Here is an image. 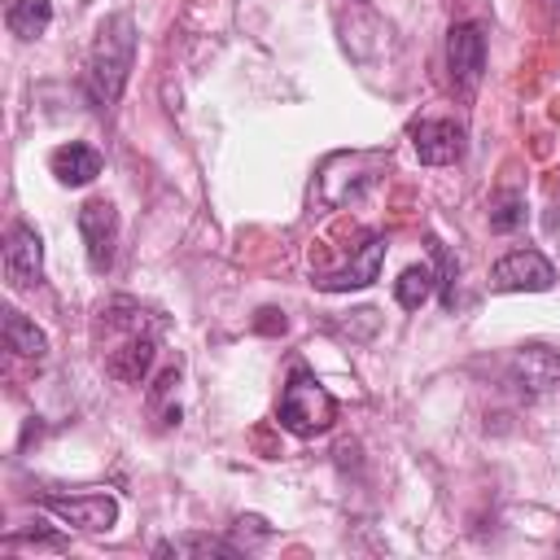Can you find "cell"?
<instances>
[{"label": "cell", "mask_w": 560, "mask_h": 560, "mask_svg": "<svg viewBox=\"0 0 560 560\" xmlns=\"http://www.w3.org/2000/svg\"><path fill=\"white\" fill-rule=\"evenodd\" d=\"M96 328L109 332L101 346L105 372L122 385H140L158 359V324L149 319V311L131 298H114L109 306H101Z\"/></svg>", "instance_id": "obj_1"}, {"label": "cell", "mask_w": 560, "mask_h": 560, "mask_svg": "<svg viewBox=\"0 0 560 560\" xmlns=\"http://www.w3.org/2000/svg\"><path fill=\"white\" fill-rule=\"evenodd\" d=\"M131 61H136V22L127 13H114V18H105L96 26V44H92L88 74H83L92 109H109L122 96Z\"/></svg>", "instance_id": "obj_2"}, {"label": "cell", "mask_w": 560, "mask_h": 560, "mask_svg": "<svg viewBox=\"0 0 560 560\" xmlns=\"http://www.w3.org/2000/svg\"><path fill=\"white\" fill-rule=\"evenodd\" d=\"M276 420H280V429H289V433H298V438H315V433L332 429V420H337V398L298 363V368L289 372L284 394H280Z\"/></svg>", "instance_id": "obj_3"}, {"label": "cell", "mask_w": 560, "mask_h": 560, "mask_svg": "<svg viewBox=\"0 0 560 560\" xmlns=\"http://www.w3.org/2000/svg\"><path fill=\"white\" fill-rule=\"evenodd\" d=\"M79 236H83V249H88V267L96 276H105L114 267V245H118V210L105 201V197H92L79 206Z\"/></svg>", "instance_id": "obj_4"}, {"label": "cell", "mask_w": 560, "mask_h": 560, "mask_svg": "<svg viewBox=\"0 0 560 560\" xmlns=\"http://www.w3.org/2000/svg\"><path fill=\"white\" fill-rule=\"evenodd\" d=\"M556 284V267L538 249H512L490 267V289L499 293H542Z\"/></svg>", "instance_id": "obj_5"}, {"label": "cell", "mask_w": 560, "mask_h": 560, "mask_svg": "<svg viewBox=\"0 0 560 560\" xmlns=\"http://www.w3.org/2000/svg\"><path fill=\"white\" fill-rule=\"evenodd\" d=\"M39 508L52 512L61 525H74V529H88V534H105L118 521V499L114 494H44Z\"/></svg>", "instance_id": "obj_6"}, {"label": "cell", "mask_w": 560, "mask_h": 560, "mask_svg": "<svg viewBox=\"0 0 560 560\" xmlns=\"http://www.w3.org/2000/svg\"><path fill=\"white\" fill-rule=\"evenodd\" d=\"M411 149L424 166H451L464 158V127L455 118H420L411 122Z\"/></svg>", "instance_id": "obj_7"}, {"label": "cell", "mask_w": 560, "mask_h": 560, "mask_svg": "<svg viewBox=\"0 0 560 560\" xmlns=\"http://www.w3.org/2000/svg\"><path fill=\"white\" fill-rule=\"evenodd\" d=\"M446 66H451L455 88H464V92L477 88V79H481V70H486V35H481V26L455 22V26L446 31Z\"/></svg>", "instance_id": "obj_8"}, {"label": "cell", "mask_w": 560, "mask_h": 560, "mask_svg": "<svg viewBox=\"0 0 560 560\" xmlns=\"http://www.w3.org/2000/svg\"><path fill=\"white\" fill-rule=\"evenodd\" d=\"M44 271V241L31 223H13L9 236H4V280L13 289H26L35 284Z\"/></svg>", "instance_id": "obj_9"}, {"label": "cell", "mask_w": 560, "mask_h": 560, "mask_svg": "<svg viewBox=\"0 0 560 560\" xmlns=\"http://www.w3.org/2000/svg\"><path fill=\"white\" fill-rule=\"evenodd\" d=\"M381 262H385V236H368V241L359 245V254H354L341 271H315V289H324V293L368 289V284L381 276Z\"/></svg>", "instance_id": "obj_10"}, {"label": "cell", "mask_w": 560, "mask_h": 560, "mask_svg": "<svg viewBox=\"0 0 560 560\" xmlns=\"http://www.w3.org/2000/svg\"><path fill=\"white\" fill-rule=\"evenodd\" d=\"M508 372H512V385L525 389V394L560 389V350H551V346H521V350H512Z\"/></svg>", "instance_id": "obj_11"}, {"label": "cell", "mask_w": 560, "mask_h": 560, "mask_svg": "<svg viewBox=\"0 0 560 560\" xmlns=\"http://www.w3.org/2000/svg\"><path fill=\"white\" fill-rule=\"evenodd\" d=\"M48 166H52L57 184H66V188H83V184H92V179L101 175V153H96L92 144H83V140H70V144L52 149Z\"/></svg>", "instance_id": "obj_12"}, {"label": "cell", "mask_w": 560, "mask_h": 560, "mask_svg": "<svg viewBox=\"0 0 560 560\" xmlns=\"http://www.w3.org/2000/svg\"><path fill=\"white\" fill-rule=\"evenodd\" d=\"M4 346H9L13 354H22V359H35V363L48 354L44 328H35L22 311H4Z\"/></svg>", "instance_id": "obj_13"}, {"label": "cell", "mask_w": 560, "mask_h": 560, "mask_svg": "<svg viewBox=\"0 0 560 560\" xmlns=\"http://www.w3.org/2000/svg\"><path fill=\"white\" fill-rule=\"evenodd\" d=\"M48 22H52V4H48V0H9V4H4V26H9L18 39L44 35Z\"/></svg>", "instance_id": "obj_14"}, {"label": "cell", "mask_w": 560, "mask_h": 560, "mask_svg": "<svg viewBox=\"0 0 560 560\" xmlns=\"http://www.w3.org/2000/svg\"><path fill=\"white\" fill-rule=\"evenodd\" d=\"M158 556H219V560H236L241 547L228 538H210V534H184V538H166L153 547Z\"/></svg>", "instance_id": "obj_15"}, {"label": "cell", "mask_w": 560, "mask_h": 560, "mask_svg": "<svg viewBox=\"0 0 560 560\" xmlns=\"http://www.w3.org/2000/svg\"><path fill=\"white\" fill-rule=\"evenodd\" d=\"M433 289H438V271L424 267V262H420V267H407V271L394 280V298H398L402 311H420Z\"/></svg>", "instance_id": "obj_16"}, {"label": "cell", "mask_w": 560, "mask_h": 560, "mask_svg": "<svg viewBox=\"0 0 560 560\" xmlns=\"http://www.w3.org/2000/svg\"><path fill=\"white\" fill-rule=\"evenodd\" d=\"M490 228L494 232H516L525 228V197L521 192H499L490 201Z\"/></svg>", "instance_id": "obj_17"}, {"label": "cell", "mask_w": 560, "mask_h": 560, "mask_svg": "<svg viewBox=\"0 0 560 560\" xmlns=\"http://www.w3.org/2000/svg\"><path fill=\"white\" fill-rule=\"evenodd\" d=\"M267 538H271V525H267L262 516L245 512V516H236V521H232V542L241 547V556H245V551H254V547H262Z\"/></svg>", "instance_id": "obj_18"}, {"label": "cell", "mask_w": 560, "mask_h": 560, "mask_svg": "<svg viewBox=\"0 0 560 560\" xmlns=\"http://www.w3.org/2000/svg\"><path fill=\"white\" fill-rule=\"evenodd\" d=\"M429 245H433V258H438V267H433V271H438V289H442V306L451 311V306H455V258L446 254V245H442V241H429Z\"/></svg>", "instance_id": "obj_19"}, {"label": "cell", "mask_w": 560, "mask_h": 560, "mask_svg": "<svg viewBox=\"0 0 560 560\" xmlns=\"http://www.w3.org/2000/svg\"><path fill=\"white\" fill-rule=\"evenodd\" d=\"M262 319H258V332H284V315L276 319V311H258Z\"/></svg>", "instance_id": "obj_20"}, {"label": "cell", "mask_w": 560, "mask_h": 560, "mask_svg": "<svg viewBox=\"0 0 560 560\" xmlns=\"http://www.w3.org/2000/svg\"><path fill=\"white\" fill-rule=\"evenodd\" d=\"M547 13H560V0H547Z\"/></svg>", "instance_id": "obj_21"}]
</instances>
